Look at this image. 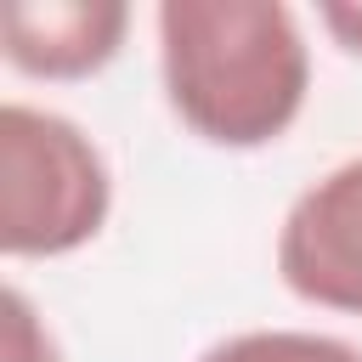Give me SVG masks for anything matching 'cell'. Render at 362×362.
<instances>
[{
    "instance_id": "1",
    "label": "cell",
    "mask_w": 362,
    "mask_h": 362,
    "mask_svg": "<svg viewBox=\"0 0 362 362\" xmlns=\"http://www.w3.org/2000/svg\"><path fill=\"white\" fill-rule=\"evenodd\" d=\"M158 85L209 147L255 153L294 130L311 96V45L283 0H164Z\"/></svg>"
},
{
    "instance_id": "2",
    "label": "cell",
    "mask_w": 362,
    "mask_h": 362,
    "mask_svg": "<svg viewBox=\"0 0 362 362\" xmlns=\"http://www.w3.org/2000/svg\"><path fill=\"white\" fill-rule=\"evenodd\" d=\"M113 215L102 147L57 107L0 102V249L6 260H57L85 249Z\"/></svg>"
},
{
    "instance_id": "3",
    "label": "cell",
    "mask_w": 362,
    "mask_h": 362,
    "mask_svg": "<svg viewBox=\"0 0 362 362\" xmlns=\"http://www.w3.org/2000/svg\"><path fill=\"white\" fill-rule=\"evenodd\" d=\"M277 277L300 305L362 317V153L294 192L277 226Z\"/></svg>"
},
{
    "instance_id": "4",
    "label": "cell",
    "mask_w": 362,
    "mask_h": 362,
    "mask_svg": "<svg viewBox=\"0 0 362 362\" xmlns=\"http://www.w3.org/2000/svg\"><path fill=\"white\" fill-rule=\"evenodd\" d=\"M130 34L124 0H11L0 17V57L23 79H90Z\"/></svg>"
},
{
    "instance_id": "5",
    "label": "cell",
    "mask_w": 362,
    "mask_h": 362,
    "mask_svg": "<svg viewBox=\"0 0 362 362\" xmlns=\"http://www.w3.org/2000/svg\"><path fill=\"white\" fill-rule=\"evenodd\" d=\"M198 362H362V345L317 328H243L215 339Z\"/></svg>"
},
{
    "instance_id": "6",
    "label": "cell",
    "mask_w": 362,
    "mask_h": 362,
    "mask_svg": "<svg viewBox=\"0 0 362 362\" xmlns=\"http://www.w3.org/2000/svg\"><path fill=\"white\" fill-rule=\"evenodd\" d=\"M0 311H6V334H0V356H6V362H62L57 334L45 328V317L34 311V300H28L17 283L6 288Z\"/></svg>"
},
{
    "instance_id": "7",
    "label": "cell",
    "mask_w": 362,
    "mask_h": 362,
    "mask_svg": "<svg viewBox=\"0 0 362 362\" xmlns=\"http://www.w3.org/2000/svg\"><path fill=\"white\" fill-rule=\"evenodd\" d=\"M317 23L334 34V45H339L345 57L362 62V0H334V6L317 11Z\"/></svg>"
}]
</instances>
